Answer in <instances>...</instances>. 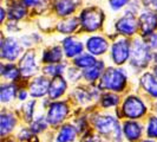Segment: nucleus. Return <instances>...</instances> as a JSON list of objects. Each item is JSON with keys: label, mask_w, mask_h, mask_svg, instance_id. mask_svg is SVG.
I'll return each mask as SVG.
<instances>
[{"label": "nucleus", "mask_w": 157, "mask_h": 142, "mask_svg": "<svg viewBox=\"0 0 157 142\" xmlns=\"http://www.w3.org/2000/svg\"><path fill=\"white\" fill-rule=\"evenodd\" d=\"M125 81L126 76L122 70L109 69L103 73L101 88L113 90V91H121L125 85Z\"/></svg>", "instance_id": "nucleus-1"}, {"label": "nucleus", "mask_w": 157, "mask_h": 142, "mask_svg": "<svg viewBox=\"0 0 157 142\" xmlns=\"http://www.w3.org/2000/svg\"><path fill=\"white\" fill-rule=\"evenodd\" d=\"M103 13L101 10L98 8H87L85 11H83L82 16H80V22L83 27L87 31H94L97 30L103 22Z\"/></svg>", "instance_id": "nucleus-2"}, {"label": "nucleus", "mask_w": 157, "mask_h": 142, "mask_svg": "<svg viewBox=\"0 0 157 142\" xmlns=\"http://www.w3.org/2000/svg\"><path fill=\"white\" fill-rule=\"evenodd\" d=\"M150 58H151V55H150L149 47L147 46V44L136 40L131 50V64L141 68L148 64Z\"/></svg>", "instance_id": "nucleus-3"}, {"label": "nucleus", "mask_w": 157, "mask_h": 142, "mask_svg": "<svg viewBox=\"0 0 157 142\" xmlns=\"http://www.w3.org/2000/svg\"><path fill=\"white\" fill-rule=\"evenodd\" d=\"M123 114L129 118H138L145 112V107L140 98L130 96L123 104Z\"/></svg>", "instance_id": "nucleus-4"}, {"label": "nucleus", "mask_w": 157, "mask_h": 142, "mask_svg": "<svg viewBox=\"0 0 157 142\" xmlns=\"http://www.w3.org/2000/svg\"><path fill=\"white\" fill-rule=\"evenodd\" d=\"M21 51L19 43L13 38H7L1 43V57L7 61H14Z\"/></svg>", "instance_id": "nucleus-5"}, {"label": "nucleus", "mask_w": 157, "mask_h": 142, "mask_svg": "<svg viewBox=\"0 0 157 142\" xmlns=\"http://www.w3.org/2000/svg\"><path fill=\"white\" fill-rule=\"evenodd\" d=\"M130 55V44L125 39L118 40L112 45V59L116 64H123Z\"/></svg>", "instance_id": "nucleus-6"}, {"label": "nucleus", "mask_w": 157, "mask_h": 142, "mask_svg": "<svg viewBox=\"0 0 157 142\" xmlns=\"http://www.w3.org/2000/svg\"><path fill=\"white\" fill-rule=\"evenodd\" d=\"M67 115V107L64 102H56L51 104L47 114V121L51 124H58Z\"/></svg>", "instance_id": "nucleus-7"}, {"label": "nucleus", "mask_w": 157, "mask_h": 142, "mask_svg": "<svg viewBox=\"0 0 157 142\" xmlns=\"http://www.w3.org/2000/svg\"><path fill=\"white\" fill-rule=\"evenodd\" d=\"M94 126L103 134L116 133L119 135V126H118L117 121L111 116H102V117L97 118L94 121Z\"/></svg>", "instance_id": "nucleus-8"}, {"label": "nucleus", "mask_w": 157, "mask_h": 142, "mask_svg": "<svg viewBox=\"0 0 157 142\" xmlns=\"http://www.w3.org/2000/svg\"><path fill=\"white\" fill-rule=\"evenodd\" d=\"M20 72L24 76H32L37 71V63L34 61V53L33 52H26L20 61L19 64Z\"/></svg>", "instance_id": "nucleus-9"}, {"label": "nucleus", "mask_w": 157, "mask_h": 142, "mask_svg": "<svg viewBox=\"0 0 157 142\" xmlns=\"http://www.w3.org/2000/svg\"><path fill=\"white\" fill-rule=\"evenodd\" d=\"M117 30L123 34H134L137 30V20L132 14H126L117 23Z\"/></svg>", "instance_id": "nucleus-10"}, {"label": "nucleus", "mask_w": 157, "mask_h": 142, "mask_svg": "<svg viewBox=\"0 0 157 142\" xmlns=\"http://www.w3.org/2000/svg\"><path fill=\"white\" fill-rule=\"evenodd\" d=\"M141 29L143 34H149L157 27V16L152 12H144L141 14Z\"/></svg>", "instance_id": "nucleus-11"}, {"label": "nucleus", "mask_w": 157, "mask_h": 142, "mask_svg": "<svg viewBox=\"0 0 157 142\" xmlns=\"http://www.w3.org/2000/svg\"><path fill=\"white\" fill-rule=\"evenodd\" d=\"M87 50L94 56L102 55L108 50V43L102 37H91L87 40Z\"/></svg>", "instance_id": "nucleus-12"}, {"label": "nucleus", "mask_w": 157, "mask_h": 142, "mask_svg": "<svg viewBox=\"0 0 157 142\" xmlns=\"http://www.w3.org/2000/svg\"><path fill=\"white\" fill-rule=\"evenodd\" d=\"M50 90V83L44 77H38L31 83L30 94L34 97H41Z\"/></svg>", "instance_id": "nucleus-13"}, {"label": "nucleus", "mask_w": 157, "mask_h": 142, "mask_svg": "<svg viewBox=\"0 0 157 142\" xmlns=\"http://www.w3.org/2000/svg\"><path fill=\"white\" fill-rule=\"evenodd\" d=\"M63 47H64V52L67 57H75L77 55H80L82 51H83V44L77 41L73 38H66L63 41Z\"/></svg>", "instance_id": "nucleus-14"}, {"label": "nucleus", "mask_w": 157, "mask_h": 142, "mask_svg": "<svg viewBox=\"0 0 157 142\" xmlns=\"http://www.w3.org/2000/svg\"><path fill=\"white\" fill-rule=\"evenodd\" d=\"M124 134H125L126 139L130 141L138 140L142 135L141 124H138L137 122H132V121L124 123Z\"/></svg>", "instance_id": "nucleus-15"}, {"label": "nucleus", "mask_w": 157, "mask_h": 142, "mask_svg": "<svg viewBox=\"0 0 157 142\" xmlns=\"http://www.w3.org/2000/svg\"><path fill=\"white\" fill-rule=\"evenodd\" d=\"M65 89H66V82L60 76H57L50 84L48 95L51 98H58L59 96H62L64 94Z\"/></svg>", "instance_id": "nucleus-16"}, {"label": "nucleus", "mask_w": 157, "mask_h": 142, "mask_svg": "<svg viewBox=\"0 0 157 142\" xmlns=\"http://www.w3.org/2000/svg\"><path fill=\"white\" fill-rule=\"evenodd\" d=\"M141 84L151 96L157 97V81L151 73H144L142 76Z\"/></svg>", "instance_id": "nucleus-17"}, {"label": "nucleus", "mask_w": 157, "mask_h": 142, "mask_svg": "<svg viewBox=\"0 0 157 142\" xmlns=\"http://www.w3.org/2000/svg\"><path fill=\"white\" fill-rule=\"evenodd\" d=\"M76 8V4L73 0H58L56 2V11L60 16H67L72 13Z\"/></svg>", "instance_id": "nucleus-18"}, {"label": "nucleus", "mask_w": 157, "mask_h": 142, "mask_svg": "<svg viewBox=\"0 0 157 142\" xmlns=\"http://www.w3.org/2000/svg\"><path fill=\"white\" fill-rule=\"evenodd\" d=\"M16 124V120L11 114H6L2 112L0 116V130H1V135L7 134L8 132H11L13 129V127Z\"/></svg>", "instance_id": "nucleus-19"}, {"label": "nucleus", "mask_w": 157, "mask_h": 142, "mask_svg": "<svg viewBox=\"0 0 157 142\" xmlns=\"http://www.w3.org/2000/svg\"><path fill=\"white\" fill-rule=\"evenodd\" d=\"M76 134H77L76 128L72 127L71 124H66L60 129L57 140H58V142H71L75 140Z\"/></svg>", "instance_id": "nucleus-20"}, {"label": "nucleus", "mask_w": 157, "mask_h": 142, "mask_svg": "<svg viewBox=\"0 0 157 142\" xmlns=\"http://www.w3.org/2000/svg\"><path fill=\"white\" fill-rule=\"evenodd\" d=\"M103 69H104V64L101 62V61H98V62H96V63L92 65V66H90V68H87L86 70L84 71V77L89 81V82H92L94 79H97L99 77V75L102 73Z\"/></svg>", "instance_id": "nucleus-21"}, {"label": "nucleus", "mask_w": 157, "mask_h": 142, "mask_svg": "<svg viewBox=\"0 0 157 142\" xmlns=\"http://www.w3.org/2000/svg\"><path fill=\"white\" fill-rule=\"evenodd\" d=\"M60 59H62V50L58 46L46 50L43 56V61L45 63H58Z\"/></svg>", "instance_id": "nucleus-22"}, {"label": "nucleus", "mask_w": 157, "mask_h": 142, "mask_svg": "<svg viewBox=\"0 0 157 142\" xmlns=\"http://www.w3.org/2000/svg\"><path fill=\"white\" fill-rule=\"evenodd\" d=\"M16 94V88L12 84H2L0 88V98L2 102H8L11 101Z\"/></svg>", "instance_id": "nucleus-23"}, {"label": "nucleus", "mask_w": 157, "mask_h": 142, "mask_svg": "<svg viewBox=\"0 0 157 142\" xmlns=\"http://www.w3.org/2000/svg\"><path fill=\"white\" fill-rule=\"evenodd\" d=\"M97 61L94 59L92 56L90 55H80L79 57H77L76 59H75V65H77L79 68H90V66H92L94 63H96Z\"/></svg>", "instance_id": "nucleus-24"}, {"label": "nucleus", "mask_w": 157, "mask_h": 142, "mask_svg": "<svg viewBox=\"0 0 157 142\" xmlns=\"http://www.w3.org/2000/svg\"><path fill=\"white\" fill-rule=\"evenodd\" d=\"M19 69H17L13 64H7V65H1V73L8 79H16L19 76Z\"/></svg>", "instance_id": "nucleus-25"}, {"label": "nucleus", "mask_w": 157, "mask_h": 142, "mask_svg": "<svg viewBox=\"0 0 157 142\" xmlns=\"http://www.w3.org/2000/svg\"><path fill=\"white\" fill-rule=\"evenodd\" d=\"M76 27H77V19H75V18L67 19L66 22H63L58 25V30L63 33H70Z\"/></svg>", "instance_id": "nucleus-26"}, {"label": "nucleus", "mask_w": 157, "mask_h": 142, "mask_svg": "<svg viewBox=\"0 0 157 142\" xmlns=\"http://www.w3.org/2000/svg\"><path fill=\"white\" fill-rule=\"evenodd\" d=\"M25 16V8L20 5V4H14V5H12L11 8L8 10V17L10 18H12V19H20V18H23Z\"/></svg>", "instance_id": "nucleus-27"}, {"label": "nucleus", "mask_w": 157, "mask_h": 142, "mask_svg": "<svg viewBox=\"0 0 157 142\" xmlns=\"http://www.w3.org/2000/svg\"><path fill=\"white\" fill-rule=\"evenodd\" d=\"M64 64H52V65H48L44 69V72L46 75H50V76H59L62 72L64 71Z\"/></svg>", "instance_id": "nucleus-28"}, {"label": "nucleus", "mask_w": 157, "mask_h": 142, "mask_svg": "<svg viewBox=\"0 0 157 142\" xmlns=\"http://www.w3.org/2000/svg\"><path fill=\"white\" fill-rule=\"evenodd\" d=\"M118 103V96L113 94H105L102 98V104L104 107H112Z\"/></svg>", "instance_id": "nucleus-29"}, {"label": "nucleus", "mask_w": 157, "mask_h": 142, "mask_svg": "<svg viewBox=\"0 0 157 142\" xmlns=\"http://www.w3.org/2000/svg\"><path fill=\"white\" fill-rule=\"evenodd\" d=\"M148 135L149 137H157V117H150L148 123Z\"/></svg>", "instance_id": "nucleus-30"}, {"label": "nucleus", "mask_w": 157, "mask_h": 142, "mask_svg": "<svg viewBox=\"0 0 157 142\" xmlns=\"http://www.w3.org/2000/svg\"><path fill=\"white\" fill-rule=\"evenodd\" d=\"M144 41L149 49H156L157 47V34L156 33H149L144 36Z\"/></svg>", "instance_id": "nucleus-31"}, {"label": "nucleus", "mask_w": 157, "mask_h": 142, "mask_svg": "<svg viewBox=\"0 0 157 142\" xmlns=\"http://www.w3.org/2000/svg\"><path fill=\"white\" fill-rule=\"evenodd\" d=\"M45 128H46V121H45L43 117L38 118L31 127L32 132H34V133H39V132H41V130H44Z\"/></svg>", "instance_id": "nucleus-32"}, {"label": "nucleus", "mask_w": 157, "mask_h": 142, "mask_svg": "<svg viewBox=\"0 0 157 142\" xmlns=\"http://www.w3.org/2000/svg\"><path fill=\"white\" fill-rule=\"evenodd\" d=\"M33 105H34V101H32L25 105V116H26L27 121H31L32 114H33Z\"/></svg>", "instance_id": "nucleus-33"}, {"label": "nucleus", "mask_w": 157, "mask_h": 142, "mask_svg": "<svg viewBox=\"0 0 157 142\" xmlns=\"http://www.w3.org/2000/svg\"><path fill=\"white\" fill-rule=\"evenodd\" d=\"M129 0H110V5L113 10H119L123 7Z\"/></svg>", "instance_id": "nucleus-34"}, {"label": "nucleus", "mask_w": 157, "mask_h": 142, "mask_svg": "<svg viewBox=\"0 0 157 142\" xmlns=\"http://www.w3.org/2000/svg\"><path fill=\"white\" fill-rule=\"evenodd\" d=\"M40 0H24V4L26 6H33V5H37Z\"/></svg>", "instance_id": "nucleus-35"}, {"label": "nucleus", "mask_w": 157, "mask_h": 142, "mask_svg": "<svg viewBox=\"0 0 157 142\" xmlns=\"http://www.w3.org/2000/svg\"><path fill=\"white\" fill-rule=\"evenodd\" d=\"M26 96H27V93H26V91H21V93L19 94V100H21V101H23V100L26 98Z\"/></svg>", "instance_id": "nucleus-36"}, {"label": "nucleus", "mask_w": 157, "mask_h": 142, "mask_svg": "<svg viewBox=\"0 0 157 142\" xmlns=\"http://www.w3.org/2000/svg\"><path fill=\"white\" fill-rule=\"evenodd\" d=\"M155 75H156V77H157V68H155Z\"/></svg>", "instance_id": "nucleus-37"}, {"label": "nucleus", "mask_w": 157, "mask_h": 142, "mask_svg": "<svg viewBox=\"0 0 157 142\" xmlns=\"http://www.w3.org/2000/svg\"><path fill=\"white\" fill-rule=\"evenodd\" d=\"M143 142H154V141H151V140H145V141H143Z\"/></svg>", "instance_id": "nucleus-38"}, {"label": "nucleus", "mask_w": 157, "mask_h": 142, "mask_svg": "<svg viewBox=\"0 0 157 142\" xmlns=\"http://www.w3.org/2000/svg\"><path fill=\"white\" fill-rule=\"evenodd\" d=\"M155 61L157 62V53H156V56H155Z\"/></svg>", "instance_id": "nucleus-39"}]
</instances>
